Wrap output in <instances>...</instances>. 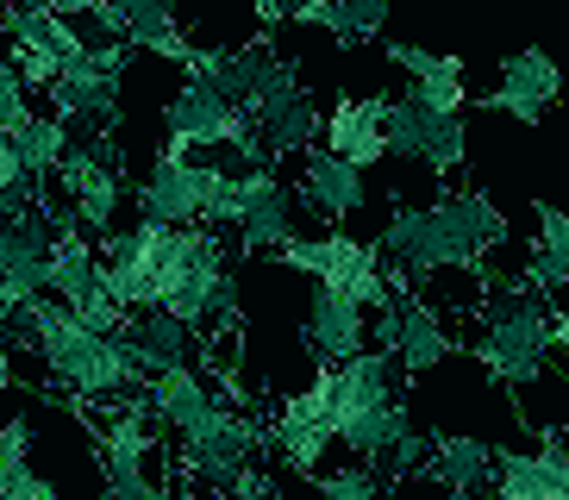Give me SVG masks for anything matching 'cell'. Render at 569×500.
<instances>
[{
    "instance_id": "d6a6232c",
    "label": "cell",
    "mask_w": 569,
    "mask_h": 500,
    "mask_svg": "<svg viewBox=\"0 0 569 500\" xmlns=\"http://www.w3.org/2000/svg\"><path fill=\"white\" fill-rule=\"evenodd\" d=\"M26 457H32V419H0V494H7V488L19 482V476H26Z\"/></svg>"
},
{
    "instance_id": "484cf974",
    "label": "cell",
    "mask_w": 569,
    "mask_h": 500,
    "mask_svg": "<svg viewBox=\"0 0 569 500\" xmlns=\"http://www.w3.org/2000/svg\"><path fill=\"white\" fill-rule=\"evenodd\" d=\"M388 63L407 69V82H463V57L426 44H388Z\"/></svg>"
},
{
    "instance_id": "ffe728a7",
    "label": "cell",
    "mask_w": 569,
    "mask_h": 500,
    "mask_svg": "<svg viewBox=\"0 0 569 500\" xmlns=\"http://www.w3.org/2000/svg\"><path fill=\"white\" fill-rule=\"evenodd\" d=\"M94 288H101V250H94V238H88L76 219H63V226H57V244H51L44 294L63 300V307H76V300H88Z\"/></svg>"
},
{
    "instance_id": "ab89813d",
    "label": "cell",
    "mask_w": 569,
    "mask_h": 500,
    "mask_svg": "<svg viewBox=\"0 0 569 500\" xmlns=\"http://www.w3.org/2000/svg\"><path fill=\"white\" fill-rule=\"evenodd\" d=\"M26 7H44V13H57V19H88L94 13V0H26Z\"/></svg>"
},
{
    "instance_id": "4fadbf2b",
    "label": "cell",
    "mask_w": 569,
    "mask_h": 500,
    "mask_svg": "<svg viewBox=\"0 0 569 500\" xmlns=\"http://www.w3.org/2000/svg\"><path fill=\"white\" fill-rule=\"evenodd\" d=\"M219 382L207 376L201 363H182V369H157L151 382H144V407H151V419H157V432H169V438H182V432H194L207 413L219 407Z\"/></svg>"
},
{
    "instance_id": "5bb4252c",
    "label": "cell",
    "mask_w": 569,
    "mask_h": 500,
    "mask_svg": "<svg viewBox=\"0 0 569 500\" xmlns=\"http://www.w3.org/2000/svg\"><path fill=\"white\" fill-rule=\"evenodd\" d=\"M126 350H132V363L144 369V382H151L157 369H182V363H201L207 338L176 319L169 307H144V313H126Z\"/></svg>"
},
{
    "instance_id": "836d02e7",
    "label": "cell",
    "mask_w": 569,
    "mask_h": 500,
    "mask_svg": "<svg viewBox=\"0 0 569 500\" xmlns=\"http://www.w3.org/2000/svg\"><path fill=\"white\" fill-rule=\"evenodd\" d=\"M407 100H413L419 113H432V119H451L469 107V88L463 82H413L407 88Z\"/></svg>"
},
{
    "instance_id": "1f68e13d",
    "label": "cell",
    "mask_w": 569,
    "mask_h": 500,
    "mask_svg": "<svg viewBox=\"0 0 569 500\" xmlns=\"http://www.w3.org/2000/svg\"><path fill=\"white\" fill-rule=\"evenodd\" d=\"M107 500H157L163 494V476L151 463H101Z\"/></svg>"
},
{
    "instance_id": "7402d4cb",
    "label": "cell",
    "mask_w": 569,
    "mask_h": 500,
    "mask_svg": "<svg viewBox=\"0 0 569 500\" xmlns=\"http://www.w3.org/2000/svg\"><path fill=\"white\" fill-rule=\"evenodd\" d=\"M295 207H301V200H295V188H288V182L276 188V194H263L251 207V219L238 226V250H244V257H276L282 244H295V238H301Z\"/></svg>"
},
{
    "instance_id": "f1b7e54d",
    "label": "cell",
    "mask_w": 569,
    "mask_h": 500,
    "mask_svg": "<svg viewBox=\"0 0 569 500\" xmlns=\"http://www.w3.org/2000/svg\"><path fill=\"white\" fill-rule=\"evenodd\" d=\"M32 88L19 82V69H13V57L0 50V144H13L26 126H32Z\"/></svg>"
},
{
    "instance_id": "8992f818",
    "label": "cell",
    "mask_w": 569,
    "mask_h": 500,
    "mask_svg": "<svg viewBox=\"0 0 569 500\" xmlns=\"http://www.w3.org/2000/svg\"><path fill=\"white\" fill-rule=\"evenodd\" d=\"M332 444H338V432H332V363H319L313 382H307L301 394H288L282 407H276V419L263 426V457L301 469V476H319V463H326Z\"/></svg>"
},
{
    "instance_id": "44dd1931",
    "label": "cell",
    "mask_w": 569,
    "mask_h": 500,
    "mask_svg": "<svg viewBox=\"0 0 569 500\" xmlns=\"http://www.w3.org/2000/svg\"><path fill=\"white\" fill-rule=\"evenodd\" d=\"M519 282L538 288V294H563L569 288V207H538V232Z\"/></svg>"
},
{
    "instance_id": "b9f144b4",
    "label": "cell",
    "mask_w": 569,
    "mask_h": 500,
    "mask_svg": "<svg viewBox=\"0 0 569 500\" xmlns=\"http://www.w3.org/2000/svg\"><path fill=\"white\" fill-rule=\"evenodd\" d=\"M551 350H557V357H563V363H569V307H563V313L551 319Z\"/></svg>"
},
{
    "instance_id": "74e56055",
    "label": "cell",
    "mask_w": 569,
    "mask_h": 500,
    "mask_svg": "<svg viewBox=\"0 0 569 500\" xmlns=\"http://www.w3.org/2000/svg\"><path fill=\"white\" fill-rule=\"evenodd\" d=\"M19 363H13V338H7V313H0V394H13Z\"/></svg>"
},
{
    "instance_id": "7a4b0ae2",
    "label": "cell",
    "mask_w": 569,
    "mask_h": 500,
    "mask_svg": "<svg viewBox=\"0 0 569 500\" xmlns=\"http://www.w3.org/2000/svg\"><path fill=\"white\" fill-rule=\"evenodd\" d=\"M276 263L313 276L319 288L351 294L357 307H369V313H382V307L401 300V288H395V276H388V263H382V250L369 244V238L345 232V226H332L326 238H295V244H282Z\"/></svg>"
},
{
    "instance_id": "ee69618b",
    "label": "cell",
    "mask_w": 569,
    "mask_h": 500,
    "mask_svg": "<svg viewBox=\"0 0 569 500\" xmlns=\"http://www.w3.org/2000/svg\"><path fill=\"white\" fill-rule=\"evenodd\" d=\"M157 500H163V494H157Z\"/></svg>"
},
{
    "instance_id": "8d00e7d4",
    "label": "cell",
    "mask_w": 569,
    "mask_h": 500,
    "mask_svg": "<svg viewBox=\"0 0 569 500\" xmlns=\"http://www.w3.org/2000/svg\"><path fill=\"white\" fill-rule=\"evenodd\" d=\"M226 500H282V494H276V476L251 463V469H244V476L232 482V494H226Z\"/></svg>"
},
{
    "instance_id": "f35d334b",
    "label": "cell",
    "mask_w": 569,
    "mask_h": 500,
    "mask_svg": "<svg viewBox=\"0 0 569 500\" xmlns=\"http://www.w3.org/2000/svg\"><path fill=\"white\" fill-rule=\"evenodd\" d=\"M163 500H219V494H213V488H201V482H188V476H169Z\"/></svg>"
},
{
    "instance_id": "ba28073f",
    "label": "cell",
    "mask_w": 569,
    "mask_h": 500,
    "mask_svg": "<svg viewBox=\"0 0 569 500\" xmlns=\"http://www.w3.org/2000/svg\"><path fill=\"white\" fill-rule=\"evenodd\" d=\"M219 176H226V163H213V157H163V150H157V163L144 169V182L132 188L138 219H157V226H201Z\"/></svg>"
},
{
    "instance_id": "5b68a950",
    "label": "cell",
    "mask_w": 569,
    "mask_h": 500,
    "mask_svg": "<svg viewBox=\"0 0 569 500\" xmlns=\"http://www.w3.org/2000/svg\"><path fill=\"white\" fill-rule=\"evenodd\" d=\"M188 76L219 88V94L232 100V107H244V113H263L269 100H282V94L301 88L295 57H282L269 38H251V44H238V50H194V57H188Z\"/></svg>"
},
{
    "instance_id": "9a60e30c",
    "label": "cell",
    "mask_w": 569,
    "mask_h": 500,
    "mask_svg": "<svg viewBox=\"0 0 569 500\" xmlns=\"http://www.w3.org/2000/svg\"><path fill=\"white\" fill-rule=\"evenodd\" d=\"M495 494L501 500H569V438H545L538 450L495 457Z\"/></svg>"
},
{
    "instance_id": "7c38bea8",
    "label": "cell",
    "mask_w": 569,
    "mask_h": 500,
    "mask_svg": "<svg viewBox=\"0 0 569 500\" xmlns=\"http://www.w3.org/2000/svg\"><path fill=\"white\" fill-rule=\"evenodd\" d=\"M307 350H313L319 363H351L369 350V307H357L351 294H338V288H319L313 282V300H307Z\"/></svg>"
},
{
    "instance_id": "7bdbcfd3",
    "label": "cell",
    "mask_w": 569,
    "mask_h": 500,
    "mask_svg": "<svg viewBox=\"0 0 569 500\" xmlns=\"http://www.w3.org/2000/svg\"><path fill=\"white\" fill-rule=\"evenodd\" d=\"M251 7H263V0H251Z\"/></svg>"
},
{
    "instance_id": "f546056e",
    "label": "cell",
    "mask_w": 569,
    "mask_h": 500,
    "mask_svg": "<svg viewBox=\"0 0 569 500\" xmlns=\"http://www.w3.org/2000/svg\"><path fill=\"white\" fill-rule=\"evenodd\" d=\"M395 0H338V44H376Z\"/></svg>"
},
{
    "instance_id": "30bf717a",
    "label": "cell",
    "mask_w": 569,
    "mask_h": 500,
    "mask_svg": "<svg viewBox=\"0 0 569 500\" xmlns=\"http://www.w3.org/2000/svg\"><path fill=\"white\" fill-rule=\"evenodd\" d=\"M401 400V363L388 350H363L351 363H332V432L345 438L357 419L382 413Z\"/></svg>"
},
{
    "instance_id": "60d3db41",
    "label": "cell",
    "mask_w": 569,
    "mask_h": 500,
    "mask_svg": "<svg viewBox=\"0 0 569 500\" xmlns=\"http://www.w3.org/2000/svg\"><path fill=\"white\" fill-rule=\"evenodd\" d=\"M295 7H307V0H263V7H257V19H263V26H282Z\"/></svg>"
},
{
    "instance_id": "83f0119b",
    "label": "cell",
    "mask_w": 569,
    "mask_h": 500,
    "mask_svg": "<svg viewBox=\"0 0 569 500\" xmlns=\"http://www.w3.org/2000/svg\"><path fill=\"white\" fill-rule=\"evenodd\" d=\"M319 500H388L382 469L376 463H345V469H319Z\"/></svg>"
},
{
    "instance_id": "9c48e42d",
    "label": "cell",
    "mask_w": 569,
    "mask_h": 500,
    "mask_svg": "<svg viewBox=\"0 0 569 500\" xmlns=\"http://www.w3.org/2000/svg\"><path fill=\"white\" fill-rule=\"evenodd\" d=\"M88 26L101 38H119L132 50H151V57H169V63H188L194 44H188L182 19H176V0H94Z\"/></svg>"
},
{
    "instance_id": "cb8c5ba5",
    "label": "cell",
    "mask_w": 569,
    "mask_h": 500,
    "mask_svg": "<svg viewBox=\"0 0 569 500\" xmlns=\"http://www.w3.org/2000/svg\"><path fill=\"white\" fill-rule=\"evenodd\" d=\"M501 88H513V94L538 100V107H551V100H563V69H557L551 50H507L501 57Z\"/></svg>"
},
{
    "instance_id": "2e32d148",
    "label": "cell",
    "mask_w": 569,
    "mask_h": 500,
    "mask_svg": "<svg viewBox=\"0 0 569 500\" xmlns=\"http://www.w3.org/2000/svg\"><path fill=\"white\" fill-rule=\"evenodd\" d=\"M251 126H257V138H263L269 163H288V157H307V150L326 144V107H319L307 88L269 100L263 113H251Z\"/></svg>"
},
{
    "instance_id": "6da1fadb",
    "label": "cell",
    "mask_w": 569,
    "mask_h": 500,
    "mask_svg": "<svg viewBox=\"0 0 569 500\" xmlns=\"http://www.w3.org/2000/svg\"><path fill=\"white\" fill-rule=\"evenodd\" d=\"M551 307L545 294L526 282H495L488 288V307L476 313V357L495 382L507 388H532L545 369H551Z\"/></svg>"
},
{
    "instance_id": "277c9868",
    "label": "cell",
    "mask_w": 569,
    "mask_h": 500,
    "mask_svg": "<svg viewBox=\"0 0 569 500\" xmlns=\"http://www.w3.org/2000/svg\"><path fill=\"white\" fill-rule=\"evenodd\" d=\"M126 57H132V44H119V38H101V44H88L82 57H69V63L57 69V82L44 88L51 113L63 119V126H88V138L113 132Z\"/></svg>"
},
{
    "instance_id": "4316f807",
    "label": "cell",
    "mask_w": 569,
    "mask_h": 500,
    "mask_svg": "<svg viewBox=\"0 0 569 500\" xmlns=\"http://www.w3.org/2000/svg\"><path fill=\"white\" fill-rule=\"evenodd\" d=\"M463 157H469V126H463V113L432 119V126H426V157H419V163H432V176H457V169H463Z\"/></svg>"
},
{
    "instance_id": "4dcf8cb0",
    "label": "cell",
    "mask_w": 569,
    "mask_h": 500,
    "mask_svg": "<svg viewBox=\"0 0 569 500\" xmlns=\"http://www.w3.org/2000/svg\"><path fill=\"white\" fill-rule=\"evenodd\" d=\"M463 194V213H469V232H476V244H482V257H495V250H507V213L495 207V200L482 194V188H457Z\"/></svg>"
},
{
    "instance_id": "d4e9b609",
    "label": "cell",
    "mask_w": 569,
    "mask_h": 500,
    "mask_svg": "<svg viewBox=\"0 0 569 500\" xmlns=\"http://www.w3.org/2000/svg\"><path fill=\"white\" fill-rule=\"evenodd\" d=\"M388 157H401V163H413V157H426V126H432V113H419L407 94L388 100Z\"/></svg>"
},
{
    "instance_id": "52a82bcc",
    "label": "cell",
    "mask_w": 569,
    "mask_h": 500,
    "mask_svg": "<svg viewBox=\"0 0 569 500\" xmlns=\"http://www.w3.org/2000/svg\"><path fill=\"white\" fill-rule=\"evenodd\" d=\"M57 188H63V207L69 219L82 226L94 244H101L107 232H119V207H126V182H119L113 169V150H107V138H76V150L63 157V169H57Z\"/></svg>"
},
{
    "instance_id": "8fae6325",
    "label": "cell",
    "mask_w": 569,
    "mask_h": 500,
    "mask_svg": "<svg viewBox=\"0 0 569 500\" xmlns=\"http://www.w3.org/2000/svg\"><path fill=\"white\" fill-rule=\"evenodd\" d=\"M295 200H301L307 213H319L326 226H338V219H351L363 213V200H369V182H363V169L345 163L338 150H307L301 157V176H295Z\"/></svg>"
},
{
    "instance_id": "e0dca14e",
    "label": "cell",
    "mask_w": 569,
    "mask_h": 500,
    "mask_svg": "<svg viewBox=\"0 0 569 500\" xmlns=\"http://www.w3.org/2000/svg\"><path fill=\"white\" fill-rule=\"evenodd\" d=\"M388 94L376 100H351V94H338V107L326 113V150H338L345 163L369 169V163H382L388 157Z\"/></svg>"
},
{
    "instance_id": "603a6c76",
    "label": "cell",
    "mask_w": 569,
    "mask_h": 500,
    "mask_svg": "<svg viewBox=\"0 0 569 500\" xmlns=\"http://www.w3.org/2000/svg\"><path fill=\"white\" fill-rule=\"evenodd\" d=\"M13 150L26 157V169H32V182H57V169H63V157L76 150V126H63L57 113H32V126L13 138Z\"/></svg>"
},
{
    "instance_id": "3957f363",
    "label": "cell",
    "mask_w": 569,
    "mask_h": 500,
    "mask_svg": "<svg viewBox=\"0 0 569 500\" xmlns=\"http://www.w3.org/2000/svg\"><path fill=\"white\" fill-rule=\"evenodd\" d=\"M257 457H263V426L244 407H232V400H219L194 432L176 438V476L213 488V494H232V482Z\"/></svg>"
},
{
    "instance_id": "e575fe53",
    "label": "cell",
    "mask_w": 569,
    "mask_h": 500,
    "mask_svg": "<svg viewBox=\"0 0 569 500\" xmlns=\"http://www.w3.org/2000/svg\"><path fill=\"white\" fill-rule=\"evenodd\" d=\"M476 107H488V113H507V119H519V126H538V119H545V107H538V100H526V94H513V88H488L482 100H476Z\"/></svg>"
},
{
    "instance_id": "d6986e66",
    "label": "cell",
    "mask_w": 569,
    "mask_h": 500,
    "mask_svg": "<svg viewBox=\"0 0 569 500\" xmlns=\"http://www.w3.org/2000/svg\"><path fill=\"white\" fill-rule=\"evenodd\" d=\"M395 313H401V344H395V363H401V376H432V369L457 350L451 326H445V319H438V307H432L426 294H413V288L395 300Z\"/></svg>"
},
{
    "instance_id": "d590c367",
    "label": "cell",
    "mask_w": 569,
    "mask_h": 500,
    "mask_svg": "<svg viewBox=\"0 0 569 500\" xmlns=\"http://www.w3.org/2000/svg\"><path fill=\"white\" fill-rule=\"evenodd\" d=\"M288 26H313V32L338 38V0H307V7L288 13Z\"/></svg>"
},
{
    "instance_id": "ac0fdd59",
    "label": "cell",
    "mask_w": 569,
    "mask_h": 500,
    "mask_svg": "<svg viewBox=\"0 0 569 500\" xmlns=\"http://www.w3.org/2000/svg\"><path fill=\"white\" fill-rule=\"evenodd\" d=\"M495 457H501V450L482 444V438L438 432L432 438V457H426V469H419V476H432V482L445 488L451 500H469V494H482V488H495Z\"/></svg>"
}]
</instances>
